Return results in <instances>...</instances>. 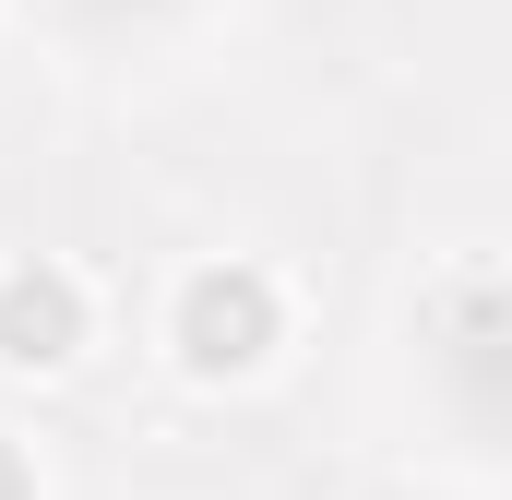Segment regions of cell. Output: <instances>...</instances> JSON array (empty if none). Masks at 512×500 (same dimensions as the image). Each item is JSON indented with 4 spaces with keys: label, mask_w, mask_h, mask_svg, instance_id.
<instances>
[{
    "label": "cell",
    "mask_w": 512,
    "mask_h": 500,
    "mask_svg": "<svg viewBox=\"0 0 512 500\" xmlns=\"http://www.w3.org/2000/svg\"><path fill=\"white\" fill-rule=\"evenodd\" d=\"M262 334H274L262 274H203V286H191V358H203V370H239V358H262Z\"/></svg>",
    "instance_id": "6da1fadb"
},
{
    "label": "cell",
    "mask_w": 512,
    "mask_h": 500,
    "mask_svg": "<svg viewBox=\"0 0 512 500\" xmlns=\"http://www.w3.org/2000/svg\"><path fill=\"white\" fill-rule=\"evenodd\" d=\"M0 358H72V286L60 274H12L0 286Z\"/></svg>",
    "instance_id": "7a4b0ae2"
}]
</instances>
